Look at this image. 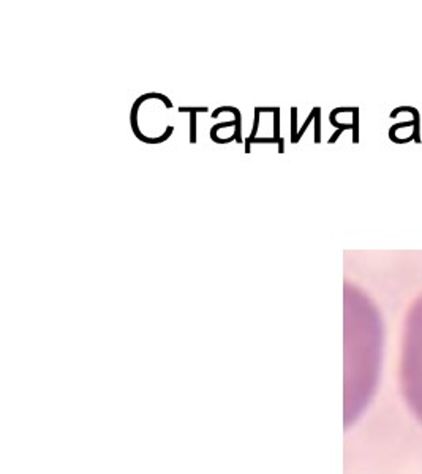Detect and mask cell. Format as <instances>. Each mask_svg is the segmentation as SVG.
Returning <instances> with one entry per match:
<instances>
[{"mask_svg": "<svg viewBox=\"0 0 422 474\" xmlns=\"http://www.w3.org/2000/svg\"><path fill=\"white\" fill-rule=\"evenodd\" d=\"M400 389L409 411L422 424V307L411 316L405 335Z\"/></svg>", "mask_w": 422, "mask_h": 474, "instance_id": "1", "label": "cell"}, {"mask_svg": "<svg viewBox=\"0 0 422 474\" xmlns=\"http://www.w3.org/2000/svg\"><path fill=\"white\" fill-rule=\"evenodd\" d=\"M180 112H190V143H196V112H207V107H179Z\"/></svg>", "mask_w": 422, "mask_h": 474, "instance_id": "2", "label": "cell"}, {"mask_svg": "<svg viewBox=\"0 0 422 474\" xmlns=\"http://www.w3.org/2000/svg\"><path fill=\"white\" fill-rule=\"evenodd\" d=\"M223 111H230V112H233L234 115H236V132H234V139L237 143H242V136H241V112H239V109H236V107H231V106H223V107H219V109H215L214 112H212V117L215 118V117H219V114L220 112H223Z\"/></svg>", "mask_w": 422, "mask_h": 474, "instance_id": "3", "label": "cell"}, {"mask_svg": "<svg viewBox=\"0 0 422 474\" xmlns=\"http://www.w3.org/2000/svg\"><path fill=\"white\" fill-rule=\"evenodd\" d=\"M315 115H316V107H313V111L310 112V115H308V118H307V121L304 122V125H302V128H300V132L297 133V136H296V139H294V144H296V143H299V139H300V136H302V135H304V132L307 130V127H308V124H310V122L313 121V117H315Z\"/></svg>", "mask_w": 422, "mask_h": 474, "instance_id": "4", "label": "cell"}, {"mask_svg": "<svg viewBox=\"0 0 422 474\" xmlns=\"http://www.w3.org/2000/svg\"><path fill=\"white\" fill-rule=\"evenodd\" d=\"M274 136L275 139H280L278 138V133H280V109L278 107H274Z\"/></svg>", "mask_w": 422, "mask_h": 474, "instance_id": "5", "label": "cell"}, {"mask_svg": "<svg viewBox=\"0 0 422 474\" xmlns=\"http://www.w3.org/2000/svg\"><path fill=\"white\" fill-rule=\"evenodd\" d=\"M353 115H354V124H353V143L359 141V128H358V109H353Z\"/></svg>", "mask_w": 422, "mask_h": 474, "instance_id": "6", "label": "cell"}, {"mask_svg": "<svg viewBox=\"0 0 422 474\" xmlns=\"http://www.w3.org/2000/svg\"><path fill=\"white\" fill-rule=\"evenodd\" d=\"M252 143H258V144H263V143L278 144V143H280V139H275V138H255Z\"/></svg>", "mask_w": 422, "mask_h": 474, "instance_id": "7", "label": "cell"}, {"mask_svg": "<svg viewBox=\"0 0 422 474\" xmlns=\"http://www.w3.org/2000/svg\"><path fill=\"white\" fill-rule=\"evenodd\" d=\"M297 133H296V109H293V143L296 139Z\"/></svg>", "mask_w": 422, "mask_h": 474, "instance_id": "8", "label": "cell"}, {"mask_svg": "<svg viewBox=\"0 0 422 474\" xmlns=\"http://www.w3.org/2000/svg\"><path fill=\"white\" fill-rule=\"evenodd\" d=\"M342 132H343V130H337V132H335V133H334V136H332V138L329 139V143H331V144H334L335 141H337V138H339V136L342 135Z\"/></svg>", "mask_w": 422, "mask_h": 474, "instance_id": "9", "label": "cell"}, {"mask_svg": "<svg viewBox=\"0 0 422 474\" xmlns=\"http://www.w3.org/2000/svg\"><path fill=\"white\" fill-rule=\"evenodd\" d=\"M283 143H285L283 138H280V143H278V144H280V147H278V152H280V154H283V150H285V149H283Z\"/></svg>", "mask_w": 422, "mask_h": 474, "instance_id": "10", "label": "cell"}]
</instances>
